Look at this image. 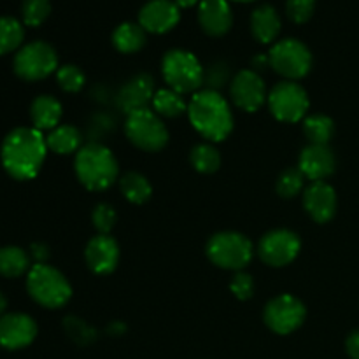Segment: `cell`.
<instances>
[{
    "mask_svg": "<svg viewBox=\"0 0 359 359\" xmlns=\"http://www.w3.org/2000/svg\"><path fill=\"white\" fill-rule=\"evenodd\" d=\"M235 2H255V0H235Z\"/></svg>",
    "mask_w": 359,
    "mask_h": 359,
    "instance_id": "obj_42",
    "label": "cell"
},
{
    "mask_svg": "<svg viewBox=\"0 0 359 359\" xmlns=\"http://www.w3.org/2000/svg\"><path fill=\"white\" fill-rule=\"evenodd\" d=\"M6 307H7V300H6V297L2 294V291H0V316L4 314Z\"/></svg>",
    "mask_w": 359,
    "mask_h": 359,
    "instance_id": "obj_41",
    "label": "cell"
},
{
    "mask_svg": "<svg viewBox=\"0 0 359 359\" xmlns=\"http://www.w3.org/2000/svg\"><path fill=\"white\" fill-rule=\"evenodd\" d=\"M27 270H30V258L20 248H2L0 249V276L20 277Z\"/></svg>",
    "mask_w": 359,
    "mask_h": 359,
    "instance_id": "obj_28",
    "label": "cell"
},
{
    "mask_svg": "<svg viewBox=\"0 0 359 359\" xmlns=\"http://www.w3.org/2000/svg\"><path fill=\"white\" fill-rule=\"evenodd\" d=\"M161 72L168 88L181 95H195L205 81L202 63L193 53L184 51V49L168 51L161 62Z\"/></svg>",
    "mask_w": 359,
    "mask_h": 359,
    "instance_id": "obj_5",
    "label": "cell"
},
{
    "mask_svg": "<svg viewBox=\"0 0 359 359\" xmlns=\"http://www.w3.org/2000/svg\"><path fill=\"white\" fill-rule=\"evenodd\" d=\"M179 20L181 9L174 0H151L139 13V25L149 34L170 32Z\"/></svg>",
    "mask_w": 359,
    "mask_h": 359,
    "instance_id": "obj_15",
    "label": "cell"
},
{
    "mask_svg": "<svg viewBox=\"0 0 359 359\" xmlns=\"http://www.w3.org/2000/svg\"><path fill=\"white\" fill-rule=\"evenodd\" d=\"M91 221H93V226L97 228L98 233L109 235L114 228L116 221H118V214H116L114 207L109 205V203H98L91 212Z\"/></svg>",
    "mask_w": 359,
    "mask_h": 359,
    "instance_id": "obj_34",
    "label": "cell"
},
{
    "mask_svg": "<svg viewBox=\"0 0 359 359\" xmlns=\"http://www.w3.org/2000/svg\"><path fill=\"white\" fill-rule=\"evenodd\" d=\"M32 255L37 258V263H44V259L48 258V249L41 244H34L32 245Z\"/></svg>",
    "mask_w": 359,
    "mask_h": 359,
    "instance_id": "obj_39",
    "label": "cell"
},
{
    "mask_svg": "<svg viewBox=\"0 0 359 359\" xmlns=\"http://www.w3.org/2000/svg\"><path fill=\"white\" fill-rule=\"evenodd\" d=\"M88 269L97 276H107L114 272L119 262V245L111 235H100L91 238L84 251Z\"/></svg>",
    "mask_w": 359,
    "mask_h": 359,
    "instance_id": "obj_16",
    "label": "cell"
},
{
    "mask_svg": "<svg viewBox=\"0 0 359 359\" xmlns=\"http://www.w3.org/2000/svg\"><path fill=\"white\" fill-rule=\"evenodd\" d=\"M307 309L293 294H280L266 304L263 319L265 325L277 335H290L297 332L305 321Z\"/></svg>",
    "mask_w": 359,
    "mask_h": 359,
    "instance_id": "obj_11",
    "label": "cell"
},
{
    "mask_svg": "<svg viewBox=\"0 0 359 359\" xmlns=\"http://www.w3.org/2000/svg\"><path fill=\"white\" fill-rule=\"evenodd\" d=\"M174 2L177 4L179 9H181V7H193V6H196V4H198L200 0H174Z\"/></svg>",
    "mask_w": 359,
    "mask_h": 359,
    "instance_id": "obj_40",
    "label": "cell"
},
{
    "mask_svg": "<svg viewBox=\"0 0 359 359\" xmlns=\"http://www.w3.org/2000/svg\"><path fill=\"white\" fill-rule=\"evenodd\" d=\"M56 81H58V86L62 88L67 93H77V91L83 90L84 86V77L83 70L76 65H63L56 70Z\"/></svg>",
    "mask_w": 359,
    "mask_h": 359,
    "instance_id": "obj_32",
    "label": "cell"
},
{
    "mask_svg": "<svg viewBox=\"0 0 359 359\" xmlns=\"http://www.w3.org/2000/svg\"><path fill=\"white\" fill-rule=\"evenodd\" d=\"M269 107L273 118L283 123H297L309 111V95L294 81L276 84L269 95Z\"/></svg>",
    "mask_w": 359,
    "mask_h": 359,
    "instance_id": "obj_10",
    "label": "cell"
},
{
    "mask_svg": "<svg viewBox=\"0 0 359 359\" xmlns=\"http://www.w3.org/2000/svg\"><path fill=\"white\" fill-rule=\"evenodd\" d=\"M316 9V0H287L286 13L287 18L294 23H307Z\"/></svg>",
    "mask_w": 359,
    "mask_h": 359,
    "instance_id": "obj_35",
    "label": "cell"
},
{
    "mask_svg": "<svg viewBox=\"0 0 359 359\" xmlns=\"http://www.w3.org/2000/svg\"><path fill=\"white\" fill-rule=\"evenodd\" d=\"M207 256L219 269L241 272L251 263L252 244L245 235L237 231H221L210 237Z\"/></svg>",
    "mask_w": 359,
    "mask_h": 359,
    "instance_id": "obj_7",
    "label": "cell"
},
{
    "mask_svg": "<svg viewBox=\"0 0 359 359\" xmlns=\"http://www.w3.org/2000/svg\"><path fill=\"white\" fill-rule=\"evenodd\" d=\"M46 153H48V144L42 132L21 126L13 130L4 139L0 156H2L4 168L11 177L18 181H28L39 174L46 160Z\"/></svg>",
    "mask_w": 359,
    "mask_h": 359,
    "instance_id": "obj_1",
    "label": "cell"
},
{
    "mask_svg": "<svg viewBox=\"0 0 359 359\" xmlns=\"http://www.w3.org/2000/svg\"><path fill=\"white\" fill-rule=\"evenodd\" d=\"M51 13V2L49 0H25L21 7L23 21L28 27H39L46 21Z\"/></svg>",
    "mask_w": 359,
    "mask_h": 359,
    "instance_id": "obj_33",
    "label": "cell"
},
{
    "mask_svg": "<svg viewBox=\"0 0 359 359\" xmlns=\"http://www.w3.org/2000/svg\"><path fill=\"white\" fill-rule=\"evenodd\" d=\"M346 347H347V353H349L351 358L359 359V330L358 332L351 333L349 339H347V342H346Z\"/></svg>",
    "mask_w": 359,
    "mask_h": 359,
    "instance_id": "obj_38",
    "label": "cell"
},
{
    "mask_svg": "<svg viewBox=\"0 0 359 359\" xmlns=\"http://www.w3.org/2000/svg\"><path fill=\"white\" fill-rule=\"evenodd\" d=\"M30 118L34 128L39 132L55 130L62 119V104L51 95H41L32 102Z\"/></svg>",
    "mask_w": 359,
    "mask_h": 359,
    "instance_id": "obj_21",
    "label": "cell"
},
{
    "mask_svg": "<svg viewBox=\"0 0 359 359\" xmlns=\"http://www.w3.org/2000/svg\"><path fill=\"white\" fill-rule=\"evenodd\" d=\"M304 133L311 144L328 146L333 133H335V123L325 114L309 116V118L304 119Z\"/></svg>",
    "mask_w": 359,
    "mask_h": 359,
    "instance_id": "obj_27",
    "label": "cell"
},
{
    "mask_svg": "<svg viewBox=\"0 0 359 359\" xmlns=\"http://www.w3.org/2000/svg\"><path fill=\"white\" fill-rule=\"evenodd\" d=\"M230 95L233 104L245 112L259 111L269 98L265 83L255 70H241L231 81Z\"/></svg>",
    "mask_w": 359,
    "mask_h": 359,
    "instance_id": "obj_13",
    "label": "cell"
},
{
    "mask_svg": "<svg viewBox=\"0 0 359 359\" xmlns=\"http://www.w3.org/2000/svg\"><path fill=\"white\" fill-rule=\"evenodd\" d=\"M198 21L202 30L210 37L228 34L233 25V13L228 0H200Z\"/></svg>",
    "mask_w": 359,
    "mask_h": 359,
    "instance_id": "obj_19",
    "label": "cell"
},
{
    "mask_svg": "<svg viewBox=\"0 0 359 359\" xmlns=\"http://www.w3.org/2000/svg\"><path fill=\"white\" fill-rule=\"evenodd\" d=\"M189 161L200 174H214L221 167V154L212 144H198L191 149Z\"/></svg>",
    "mask_w": 359,
    "mask_h": 359,
    "instance_id": "obj_29",
    "label": "cell"
},
{
    "mask_svg": "<svg viewBox=\"0 0 359 359\" xmlns=\"http://www.w3.org/2000/svg\"><path fill=\"white\" fill-rule=\"evenodd\" d=\"M154 81L151 79L146 74H140V76L133 77L132 81H128L125 88L119 93V105L121 109H125L126 112H133L137 109H144L149 100H153L154 93Z\"/></svg>",
    "mask_w": 359,
    "mask_h": 359,
    "instance_id": "obj_20",
    "label": "cell"
},
{
    "mask_svg": "<svg viewBox=\"0 0 359 359\" xmlns=\"http://www.w3.org/2000/svg\"><path fill=\"white\" fill-rule=\"evenodd\" d=\"M251 32L262 44H270L280 32V18L272 6H259L251 16Z\"/></svg>",
    "mask_w": 359,
    "mask_h": 359,
    "instance_id": "obj_22",
    "label": "cell"
},
{
    "mask_svg": "<svg viewBox=\"0 0 359 359\" xmlns=\"http://www.w3.org/2000/svg\"><path fill=\"white\" fill-rule=\"evenodd\" d=\"M193 128L210 142H221L233 130V114L228 102L216 90L196 91L188 104Z\"/></svg>",
    "mask_w": 359,
    "mask_h": 359,
    "instance_id": "obj_2",
    "label": "cell"
},
{
    "mask_svg": "<svg viewBox=\"0 0 359 359\" xmlns=\"http://www.w3.org/2000/svg\"><path fill=\"white\" fill-rule=\"evenodd\" d=\"M302 249V242L294 231L272 230L259 241V258L270 266H286L293 262Z\"/></svg>",
    "mask_w": 359,
    "mask_h": 359,
    "instance_id": "obj_12",
    "label": "cell"
},
{
    "mask_svg": "<svg viewBox=\"0 0 359 359\" xmlns=\"http://www.w3.org/2000/svg\"><path fill=\"white\" fill-rule=\"evenodd\" d=\"M58 69V56L48 42L35 41L23 46L14 56V72L25 81H41Z\"/></svg>",
    "mask_w": 359,
    "mask_h": 359,
    "instance_id": "obj_9",
    "label": "cell"
},
{
    "mask_svg": "<svg viewBox=\"0 0 359 359\" xmlns=\"http://www.w3.org/2000/svg\"><path fill=\"white\" fill-rule=\"evenodd\" d=\"M27 290L39 305L46 309H60L72 297V287L60 270L35 263L28 270Z\"/></svg>",
    "mask_w": 359,
    "mask_h": 359,
    "instance_id": "obj_4",
    "label": "cell"
},
{
    "mask_svg": "<svg viewBox=\"0 0 359 359\" xmlns=\"http://www.w3.org/2000/svg\"><path fill=\"white\" fill-rule=\"evenodd\" d=\"M125 133L130 142L147 153L161 151L168 142V130L160 116L151 109H137L126 116Z\"/></svg>",
    "mask_w": 359,
    "mask_h": 359,
    "instance_id": "obj_6",
    "label": "cell"
},
{
    "mask_svg": "<svg viewBox=\"0 0 359 359\" xmlns=\"http://www.w3.org/2000/svg\"><path fill=\"white\" fill-rule=\"evenodd\" d=\"M153 109L158 116H163V118H177L182 112H188V104L181 93L170 88H163L154 93Z\"/></svg>",
    "mask_w": 359,
    "mask_h": 359,
    "instance_id": "obj_26",
    "label": "cell"
},
{
    "mask_svg": "<svg viewBox=\"0 0 359 359\" xmlns=\"http://www.w3.org/2000/svg\"><path fill=\"white\" fill-rule=\"evenodd\" d=\"M23 27L14 18H0V55L14 51L23 42Z\"/></svg>",
    "mask_w": 359,
    "mask_h": 359,
    "instance_id": "obj_30",
    "label": "cell"
},
{
    "mask_svg": "<svg viewBox=\"0 0 359 359\" xmlns=\"http://www.w3.org/2000/svg\"><path fill=\"white\" fill-rule=\"evenodd\" d=\"M119 188L125 198L128 202L140 205L146 203L153 195V186L147 181L146 175L139 174V172H126L121 179H119Z\"/></svg>",
    "mask_w": 359,
    "mask_h": 359,
    "instance_id": "obj_25",
    "label": "cell"
},
{
    "mask_svg": "<svg viewBox=\"0 0 359 359\" xmlns=\"http://www.w3.org/2000/svg\"><path fill=\"white\" fill-rule=\"evenodd\" d=\"M298 168L309 181H325L335 172V154L328 146L311 144L302 151Z\"/></svg>",
    "mask_w": 359,
    "mask_h": 359,
    "instance_id": "obj_18",
    "label": "cell"
},
{
    "mask_svg": "<svg viewBox=\"0 0 359 359\" xmlns=\"http://www.w3.org/2000/svg\"><path fill=\"white\" fill-rule=\"evenodd\" d=\"M112 44L119 53L132 55L146 44V30L139 23H121L112 34Z\"/></svg>",
    "mask_w": 359,
    "mask_h": 359,
    "instance_id": "obj_24",
    "label": "cell"
},
{
    "mask_svg": "<svg viewBox=\"0 0 359 359\" xmlns=\"http://www.w3.org/2000/svg\"><path fill=\"white\" fill-rule=\"evenodd\" d=\"M304 182H305V175L302 174L300 168L291 167V168H286V170L279 175L276 189L283 198H293V196H297L298 193L304 189Z\"/></svg>",
    "mask_w": 359,
    "mask_h": 359,
    "instance_id": "obj_31",
    "label": "cell"
},
{
    "mask_svg": "<svg viewBox=\"0 0 359 359\" xmlns=\"http://www.w3.org/2000/svg\"><path fill=\"white\" fill-rule=\"evenodd\" d=\"M65 330H67V333L70 335V339L76 340L77 344H90V342H93L95 337H97V333H95L93 330L86 325V323H83L81 319H77V318H67L65 319Z\"/></svg>",
    "mask_w": 359,
    "mask_h": 359,
    "instance_id": "obj_36",
    "label": "cell"
},
{
    "mask_svg": "<svg viewBox=\"0 0 359 359\" xmlns=\"http://www.w3.org/2000/svg\"><path fill=\"white\" fill-rule=\"evenodd\" d=\"M74 168L81 184L90 191H104L111 188L119 175L116 156L104 144H84L76 153Z\"/></svg>",
    "mask_w": 359,
    "mask_h": 359,
    "instance_id": "obj_3",
    "label": "cell"
},
{
    "mask_svg": "<svg viewBox=\"0 0 359 359\" xmlns=\"http://www.w3.org/2000/svg\"><path fill=\"white\" fill-rule=\"evenodd\" d=\"M48 149L56 154H72L83 147V135L72 125H58L46 137Z\"/></svg>",
    "mask_w": 359,
    "mask_h": 359,
    "instance_id": "obj_23",
    "label": "cell"
},
{
    "mask_svg": "<svg viewBox=\"0 0 359 359\" xmlns=\"http://www.w3.org/2000/svg\"><path fill=\"white\" fill-rule=\"evenodd\" d=\"M304 207L316 223H328L337 212V193L328 182H312L304 191Z\"/></svg>",
    "mask_w": 359,
    "mask_h": 359,
    "instance_id": "obj_17",
    "label": "cell"
},
{
    "mask_svg": "<svg viewBox=\"0 0 359 359\" xmlns=\"http://www.w3.org/2000/svg\"><path fill=\"white\" fill-rule=\"evenodd\" d=\"M37 337V325L27 314H7L0 318V347L9 351L30 346Z\"/></svg>",
    "mask_w": 359,
    "mask_h": 359,
    "instance_id": "obj_14",
    "label": "cell"
},
{
    "mask_svg": "<svg viewBox=\"0 0 359 359\" xmlns=\"http://www.w3.org/2000/svg\"><path fill=\"white\" fill-rule=\"evenodd\" d=\"M269 65L287 81H297L311 72L312 55L304 42L297 39H284L270 49Z\"/></svg>",
    "mask_w": 359,
    "mask_h": 359,
    "instance_id": "obj_8",
    "label": "cell"
},
{
    "mask_svg": "<svg viewBox=\"0 0 359 359\" xmlns=\"http://www.w3.org/2000/svg\"><path fill=\"white\" fill-rule=\"evenodd\" d=\"M230 290L238 300H249L255 293V280L249 273L245 272H237L233 277H231V283H230Z\"/></svg>",
    "mask_w": 359,
    "mask_h": 359,
    "instance_id": "obj_37",
    "label": "cell"
}]
</instances>
